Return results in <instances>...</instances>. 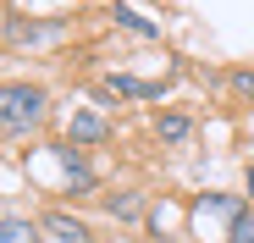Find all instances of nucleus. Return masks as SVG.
<instances>
[{
    "instance_id": "6",
    "label": "nucleus",
    "mask_w": 254,
    "mask_h": 243,
    "mask_svg": "<svg viewBox=\"0 0 254 243\" xmlns=\"http://www.w3.org/2000/svg\"><path fill=\"white\" fill-rule=\"evenodd\" d=\"M105 94H133V100H160V83H138V77H105Z\"/></svg>"
},
{
    "instance_id": "10",
    "label": "nucleus",
    "mask_w": 254,
    "mask_h": 243,
    "mask_svg": "<svg viewBox=\"0 0 254 243\" xmlns=\"http://www.w3.org/2000/svg\"><path fill=\"white\" fill-rule=\"evenodd\" d=\"M138 210H144V205H138V193H122V199H111V216H116V221H133Z\"/></svg>"
},
{
    "instance_id": "11",
    "label": "nucleus",
    "mask_w": 254,
    "mask_h": 243,
    "mask_svg": "<svg viewBox=\"0 0 254 243\" xmlns=\"http://www.w3.org/2000/svg\"><path fill=\"white\" fill-rule=\"evenodd\" d=\"M232 83H238L243 94H254V72H238V77H232Z\"/></svg>"
},
{
    "instance_id": "7",
    "label": "nucleus",
    "mask_w": 254,
    "mask_h": 243,
    "mask_svg": "<svg viewBox=\"0 0 254 243\" xmlns=\"http://www.w3.org/2000/svg\"><path fill=\"white\" fill-rule=\"evenodd\" d=\"M0 243H39V227L28 216H6L0 221Z\"/></svg>"
},
{
    "instance_id": "2",
    "label": "nucleus",
    "mask_w": 254,
    "mask_h": 243,
    "mask_svg": "<svg viewBox=\"0 0 254 243\" xmlns=\"http://www.w3.org/2000/svg\"><path fill=\"white\" fill-rule=\"evenodd\" d=\"M6 39H11V45H45V39H61V22H11L6 28Z\"/></svg>"
},
{
    "instance_id": "5",
    "label": "nucleus",
    "mask_w": 254,
    "mask_h": 243,
    "mask_svg": "<svg viewBox=\"0 0 254 243\" xmlns=\"http://www.w3.org/2000/svg\"><path fill=\"white\" fill-rule=\"evenodd\" d=\"M105 138V116L100 111H77L72 116V144H100Z\"/></svg>"
},
{
    "instance_id": "1",
    "label": "nucleus",
    "mask_w": 254,
    "mask_h": 243,
    "mask_svg": "<svg viewBox=\"0 0 254 243\" xmlns=\"http://www.w3.org/2000/svg\"><path fill=\"white\" fill-rule=\"evenodd\" d=\"M50 111V94L39 83H0V133H33Z\"/></svg>"
},
{
    "instance_id": "9",
    "label": "nucleus",
    "mask_w": 254,
    "mask_h": 243,
    "mask_svg": "<svg viewBox=\"0 0 254 243\" xmlns=\"http://www.w3.org/2000/svg\"><path fill=\"white\" fill-rule=\"evenodd\" d=\"M160 138L166 144H183L188 138V116H160Z\"/></svg>"
},
{
    "instance_id": "4",
    "label": "nucleus",
    "mask_w": 254,
    "mask_h": 243,
    "mask_svg": "<svg viewBox=\"0 0 254 243\" xmlns=\"http://www.w3.org/2000/svg\"><path fill=\"white\" fill-rule=\"evenodd\" d=\"M116 28H127V33H138V39H160V22H149L144 11H133V6H122V0H116Z\"/></svg>"
},
{
    "instance_id": "8",
    "label": "nucleus",
    "mask_w": 254,
    "mask_h": 243,
    "mask_svg": "<svg viewBox=\"0 0 254 243\" xmlns=\"http://www.w3.org/2000/svg\"><path fill=\"white\" fill-rule=\"evenodd\" d=\"M227 243H254V210H238L227 221Z\"/></svg>"
},
{
    "instance_id": "3",
    "label": "nucleus",
    "mask_w": 254,
    "mask_h": 243,
    "mask_svg": "<svg viewBox=\"0 0 254 243\" xmlns=\"http://www.w3.org/2000/svg\"><path fill=\"white\" fill-rule=\"evenodd\" d=\"M45 232H56V243H89V227H83L77 216H66V210H50Z\"/></svg>"
},
{
    "instance_id": "12",
    "label": "nucleus",
    "mask_w": 254,
    "mask_h": 243,
    "mask_svg": "<svg viewBox=\"0 0 254 243\" xmlns=\"http://www.w3.org/2000/svg\"><path fill=\"white\" fill-rule=\"evenodd\" d=\"M249 193H254V172H249Z\"/></svg>"
}]
</instances>
